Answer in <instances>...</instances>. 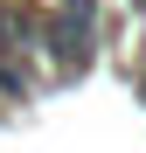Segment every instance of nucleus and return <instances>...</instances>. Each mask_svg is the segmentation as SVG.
Masks as SVG:
<instances>
[{
  "instance_id": "obj_2",
  "label": "nucleus",
  "mask_w": 146,
  "mask_h": 153,
  "mask_svg": "<svg viewBox=\"0 0 146 153\" xmlns=\"http://www.w3.org/2000/svg\"><path fill=\"white\" fill-rule=\"evenodd\" d=\"M0 56H7V14H0Z\"/></svg>"
},
{
  "instance_id": "obj_1",
  "label": "nucleus",
  "mask_w": 146,
  "mask_h": 153,
  "mask_svg": "<svg viewBox=\"0 0 146 153\" xmlns=\"http://www.w3.org/2000/svg\"><path fill=\"white\" fill-rule=\"evenodd\" d=\"M0 91L7 97H28V70H21L14 56H0Z\"/></svg>"
}]
</instances>
